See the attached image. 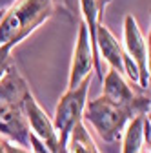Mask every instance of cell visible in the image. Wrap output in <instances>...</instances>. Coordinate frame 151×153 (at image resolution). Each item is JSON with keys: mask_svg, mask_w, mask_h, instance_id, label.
I'll list each match as a JSON object with an SVG mask.
<instances>
[{"mask_svg": "<svg viewBox=\"0 0 151 153\" xmlns=\"http://www.w3.org/2000/svg\"><path fill=\"white\" fill-rule=\"evenodd\" d=\"M66 151L67 153H100L93 137L89 135L84 120L71 129L67 142H66Z\"/></svg>", "mask_w": 151, "mask_h": 153, "instance_id": "8fae6325", "label": "cell"}, {"mask_svg": "<svg viewBox=\"0 0 151 153\" xmlns=\"http://www.w3.org/2000/svg\"><path fill=\"white\" fill-rule=\"evenodd\" d=\"M29 86L15 66H11L0 79V133L9 142L29 148V124L26 117V97Z\"/></svg>", "mask_w": 151, "mask_h": 153, "instance_id": "6da1fadb", "label": "cell"}, {"mask_svg": "<svg viewBox=\"0 0 151 153\" xmlns=\"http://www.w3.org/2000/svg\"><path fill=\"white\" fill-rule=\"evenodd\" d=\"M53 15V0H16L0 20V46L15 48Z\"/></svg>", "mask_w": 151, "mask_h": 153, "instance_id": "7a4b0ae2", "label": "cell"}, {"mask_svg": "<svg viewBox=\"0 0 151 153\" xmlns=\"http://www.w3.org/2000/svg\"><path fill=\"white\" fill-rule=\"evenodd\" d=\"M87 91H89V79L80 82V86H77L75 89H67L60 97L58 104H56L53 126L56 129L62 149H66V142H67L71 129L78 122H82L84 108L87 102Z\"/></svg>", "mask_w": 151, "mask_h": 153, "instance_id": "277c9868", "label": "cell"}, {"mask_svg": "<svg viewBox=\"0 0 151 153\" xmlns=\"http://www.w3.org/2000/svg\"><path fill=\"white\" fill-rule=\"evenodd\" d=\"M97 2V7H98V13H100V16L104 15V9L111 4V0H95Z\"/></svg>", "mask_w": 151, "mask_h": 153, "instance_id": "e0dca14e", "label": "cell"}, {"mask_svg": "<svg viewBox=\"0 0 151 153\" xmlns=\"http://www.w3.org/2000/svg\"><path fill=\"white\" fill-rule=\"evenodd\" d=\"M144 117L146 115H137L133 117L124 133H122V153H142L144 149Z\"/></svg>", "mask_w": 151, "mask_h": 153, "instance_id": "30bf717a", "label": "cell"}, {"mask_svg": "<svg viewBox=\"0 0 151 153\" xmlns=\"http://www.w3.org/2000/svg\"><path fill=\"white\" fill-rule=\"evenodd\" d=\"M2 144H4V149H6V153H31L29 149H26V148H20V146H16V144H13V142H9V140H4Z\"/></svg>", "mask_w": 151, "mask_h": 153, "instance_id": "9a60e30c", "label": "cell"}, {"mask_svg": "<svg viewBox=\"0 0 151 153\" xmlns=\"http://www.w3.org/2000/svg\"><path fill=\"white\" fill-rule=\"evenodd\" d=\"M151 129V120H149V115H146L144 117V142L147 144V149H149V140H151V137H149V131Z\"/></svg>", "mask_w": 151, "mask_h": 153, "instance_id": "2e32d148", "label": "cell"}, {"mask_svg": "<svg viewBox=\"0 0 151 153\" xmlns=\"http://www.w3.org/2000/svg\"><path fill=\"white\" fill-rule=\"evenodd\" d=\"M142 153H149V151H142Z\"/></svg>", "mask_w": 151, "mask_h": 153, "instance_id": "44dd1931", "label": "cell"}, {"mask_svg": "<svg viewBox=\"0 0 151 153\" xmlns=\"http://www.w3.org/2000/svg\"><path fill=\"white\" fill-rule=\"evenodd\" d=\"M53 7L55 13H62L66 15L69 20H80V7H78V0H53Z\"/></svg>", "mask_w": 151, "mask_h": 153, "instance_id": "7c38bea8", "label": "cell"}, {"mask_svg": "<svg viewBox=\"0 0 151 153\" xmlns=\"http://www.w3.org/2000/svg\"><path fill=\"white\" fill-rule=\"evenodd\" d=\"M11 49L9 46H0V79L6 75V71L13 66V59H11Z\"/></svg>", "mask_w": 151, "mask_h": 153, "instance_id": "4fadbf2b", "label": "cell"}, {"mask_svg": "<svg viewBox=\"0 0 151 153\" xmlns=\"http://www.w3.org/2000/svg\"><path fill=\"white\" fill-rule=\"evenodd\" d=\"M16 0H0V11H6L7 7H11Z\"/></svg>", "mask_w": 151, "mask_h": 153, "instance_id": "ac0fdd59", "label": "cell"}, {"mask_svg": "<svg viewBox=\"0 0 151 153\" xmlns=\"http://www.w3.org/2000/svg\"><path fill=\"white\" fill-rule=\"evenodd\" d=\"M26 117H27L31 135H35L51 153H67L66 149L60 148L58 135H56L53 120L47 117V113L40 108V104L35 100L31 93L26 97Z\"/></svg>", "mask_w": 151, "mask_h": 153, "instance_id": "52a82bcc", "label": "cell"}, {"mask_svg": "<svg viewBox=\"0 0 151 153\" xmlns=\"http://www.w3.org/2000/svg\"><path fill=\"white\" fill-rule=\"evenodd\" d=\"M137 115L138 113L133 108L115 104L100 95V97L86 102L82 120H87L102 140L113 144L122 139L127 122Z\"/></svg>", "mask_w": 151, "mask_h": 153, "instance_id": "3957f363", "label": "cell"}, {"mask_svg": "<svg viewBox=\"0 0 151 153\" xmlns=\"http://www.w3.org/2000/svg\"><path fill=\"white\" fill-rule=\"evenodd\" d=\"M29 148H31V153H51L35 135H31V133H29Z\"/></svg>", "mask_w": 151, "mask_h": 153, "instance_id": "5bb4252c", "label": "cell"}, {"mask_svg": "<svg viewBox=\"0 0 151 153\" xmlns=\"http://www.w3.org/2000/svg\"><path fill=\"white\" fill-rule=\"evenodd\" d=\"M97 49H98V55H100V60L104 59L111 69L118 71L120 75L124 73L122 71V59H124V48L118 44V40L115 38L107 26L104 22L98 24V29H97Z\"/></svg>", "mask_w": 151, "mask_h": 153, "instance_id": "9c48e42d", "label": "cell"}, {"mask_svg": "<svg viewBox=\"0 0 151 153\" xmlns=\"http://www.w3.org/2000/svg\"><path fill=\"white\" fill-rule=\"evenodd\" d=\"M102 97L107 100L120 104V106H129L133 108L138 115H149L151 100H149V93L147 95H137L133 93L127 86V82L122 79V75L115 69L106 71L104 79H102Z\"/></svg>", "mask_w": 151, "mask_h": 153, "instance_id": "8992f818", "label": "cell"}, {"mask_svg": "<svg viewBox=\"0 0 151 153\" xmlns=\"http://www.w3.org/2000/svg\"><path fill=\"white\" fill-rule=\"evenodd\" d=\"M2 16H4V11H0V20H2Z\"/></svg>", "mask_w": 151, "mask_h": 153, "instance_id": "ffe728a7", "label": "cell"}, {"mask_svg": "<svg viewBox=\"0 0 151 153\" xmlns=\"http://www.w3.org/2000/svg\"><path fill=\"white\" fill-rule=\"evenodd\" d=\"M0 153H6V149H4V144H2V140H0Z\"/></svg>", "mask_w": 151, "mask_h": 153, "instance_id": "d6986e66", "label": "cell"}, {"mask_svg": "<svg viewBox=\"0 0 151 153\" xmlns=\"http://www.w3.org/2000/svg\"><path fill=\"white\" fill-rule=\"evenodd\" d=\"M91 71H93V51L89 42V33L84 20H78V35H77V44H75V51H73L67 89H75L77 86H80V82L89 79Z\"/></svg>", "mask_w": 151, "mask_h": 153, "instance_id": "ba28073f", "label": "cell"}, {"mask_svg": "<svg viewBox=\"0 0 151 153\" xmlns=\"http://www.w3.org/2000/svg\"><path fill=\"white\" fill-rule=\"evenodd\" d=\"M124 51L138 68V89L149 93V44L133 15H126L124 18Z\"/></svg>", "mask_w": 151, "mask_h": 153, "instance_id": "5b68a950", "label": "cell"}]
</instances>
